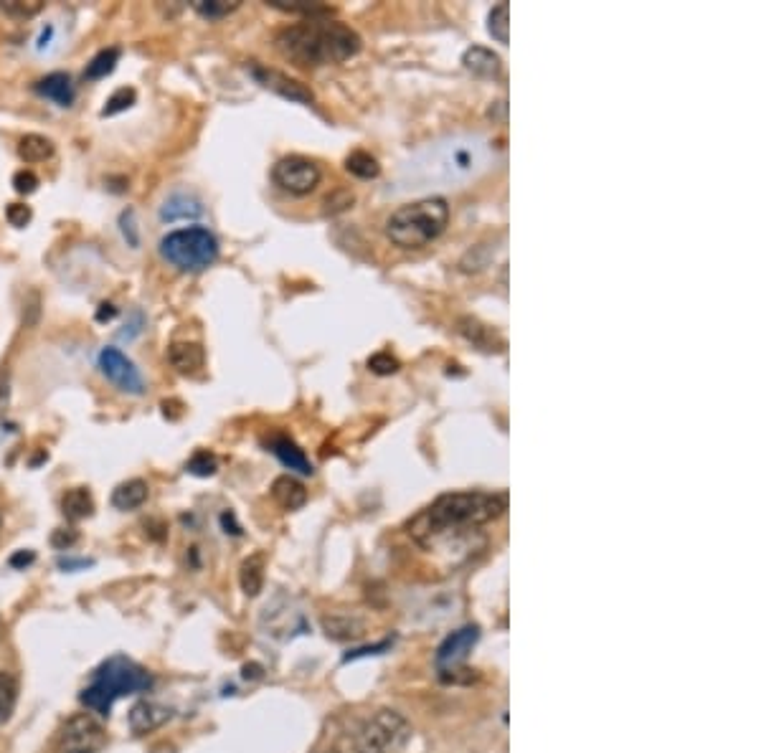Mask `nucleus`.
<instances>
[{"label":"nucleus","mask_w":761,"mask_h":753,"mask_svg":"<svg viewBox=\"0 0 761 753\" xmlns=\"http://www.w3.org/2000/svg\"><path fill=\"white\" fill-rule=\"evenodd\" d=\"M490 142L480 135H452L411 155L399 170L396 183L401 191H422V188H457L475 181L490 165Z\"/></svg>","instance_id":"obj_1"},{"label":"nucleus","mask_w":761,"mask_h":753,"mask_svg":"<svg viewBox=\"0 0 761 753\" xmlns=\"http://www.w3.org/2000/svg\"><path fill=\"white\" fill-rule=\"evenodd\" d=\"M505 505H508L505 495L495 492H447L414 515L406 530L419 546L437 548L500 518Z\"/></svg>","instance_id":"obj_2"},{"label":"nucleus","mask_w":761,"mask_h":753,"mask_svg":"<svg viewBox=\"0 0 761 753\" xmlns=\"http://www.w3.org/2000/svg\"><path fill=\"white\" fill-rule=\"evenodd\" d=\"M277 49L297 66H328L361 51V36L340 21H310L277 33Z\"/></svg>","instance_id":"obj_3"},{"label":"nucleus","mask_w":761,"mask_h":753,"mask_svg":"<svg viewBox=\"0 0 761 753\" xmlns=\"http://www.w3.org/2000/svg\"><path fill=\"white\" fill-rule=\"evenodd\" d=\"M153 688V675L137 662L127 660L125 655H115L92 672V680L84 688L82 703L97 715L107 718L115 700L125 695L145 693Z\"/></svg>","instance_id":"obj_4"},{"label":"nucleus","mask_w":761,"mask_h":753,"mask_svg":"<svg viewBox=\"0 0 761 753\" xmlns=\"http://www.w3.org/2000/svg\"><path fill=\"white\" fill-rule=\"evenodd\" d=\"M449 224V206L444 198L432 196L396 208L386 221V236L401 249H422L444 234Z\"/></svg>","instance_id":"obj_5"},{"label":"nucleus","mask_w":761,"mask_h":753,"mask_svg":"<svg viewBox=\"0 0 761 753\" xmlns=\"http://www.w3.org/2000/svg\"><path fill=\"white\" fill-rule=\"evenodd\" d=\"M160 259L168 267L178 269V272L196 274L206 272L214 267L219 259V239L203 226H188V229L170 231L168 236L160 239Z\"/></svg>","instance_id":"obj_6"},{"label":"nucleus","mask_w":761,"mask_h":753,"mask_svg":"<svg viewBox=\"0 0 761 753\" xmlns=\"http://www.w3.org/2000/svg\"><path fill=\"white\" fill-rule=\"evenodd\" d=\"M411 723L399 710L381 708L363 721L353 733V751L356 753H401L411 741Z\"/></svg>","instance_id":"obj_7"},{"label":"nucleus","mask_w":761,"mask_h":753,"mask_svg":"<svg viewBox=\"0 0 761 753\" xmlns=\"http://www.w3.org/2000/svg\"><path fill=\"white\" fill-rule=\"evenodd\" d=\"M105 746L107 731L89 713L72 715L56 738V753H99Z\"/></svg>","instance_id":"obj_8"},{"label":"nucleus","mask_w":761,"mask_h":753,"mask_svg":"<svg viewBox=\"0 0 761 753\" xmlns=\"http://www.w3.org/2000/svg\"><path fill=\"white\" fill-rule=\"evenodd\" d=\"M320 178L323 173L318 165L302 155H287V158L277 160L272 168L274 186H280L290 196H310L320 186Z\"/></svg>","instance_id":"obj_9"},{"label":"nucleus","mask_w":761,"mask_h":753,"mask_svg":"<svg viewBox=\"0 0 761 753\" xmlns=\"http://www.w3.org/2000/svg\"><path fill=\"white\" fill-rule=\"evenodd\" d=\"M99 371L117 391L127 393V396H143L145 393V378L140 368L122 353L120 348H102L99 350Z\"/></svg>","instance_id":"obj_10"},{"label":"nucleus","mask_w":761,"mask_h":753,"mask_svg":"<svg viewBox=\"0 0 761 753\" xmlns=\"http://www.w3.org/2000/svg\"><path fill=\"white\" fill-rule=\"evenodd\" d=\"M477 639H480V629L477 627H462L457 629V632L449 634L447 639H444L442 644H439V650H437V667L442 672H455L457 667L462 665V662L467 660V655L472 652V647L477 644Z\"/></svg>","instance_id":"obj_11"},{"label":"nucleus","mask_w":761,"mask_h":753,"mask_svg":"<svg viewBox=\"0 0 761 753\" xmlns=\"http://www.w3.org/2000/svg\"><path fill=\"white\" fill-rule=\"evenodd\" d=\"M249 71H252V77L257 79L262 87L272 89V92H277L280 97L285 99H292V102H300V104H313V92L305 87V84L295 82V79L285 77L282 71H274V69H267V66H259V64H252L249 66Z\"/></svg>","instance_id":"obj_12"},{"label":"nucleus","mask_w":761,"mask_h":753,"mask_svg":"<svg viewBox=\"0 0 761 753\" xmlns=\"http://www.w3.org/2000/svg\"><path fill=\"white\" fill-rule=\"evenodd\" d=\"M173 718V710L165 708V705L160 703H153V700H140V703L132 705L130 710V728L132 733H137V736H145V733L150 731H158L160 726H165V723Z\"/></svg>","instance_id":"obj_13"},{"label":"nucleus","mask_w":761,"mask_h":753,"mask_svg":"<svg viewBox=\"0 0 761 753\" xmlns=\"http://www.w3.org/2000/svg\"><path fill=\"white\" fill-rule=\"evenodd\" d=\"M267 447L274 457L285 464L287 470L297 472V475H313L315 472L313 462L307 459V454L302 452V449L297 447L290 437H285V434H274V437L267 442Z\"/></svg>","instance_id":"obj_14"},{"label":"nucleus","mask_w":761,"mask_h":753,"mask_svg":"<svg viewBox=\"0 0 761 753\" xmlns=\"http://www.w3.org/2000/svg\"><path fill=\"white\" fill-rule=\"evenodd\" d=\"M201 216H203L201 198L186 191L173 193V196L165 198L163 206H160V219L168 221V224H176V221H188V219H201Z\"/></svg>","instance_id":"obj_15"},{"label":"nucleus","mask_w":761,"mask_h":753,"mask_svg":"<svg viewBox=\"0 0 761 753\" xmlns=\"http://www.w3.org/2000/svg\"><path fill=\"white\" fill-rule=\"evenodd\" d=\"M33 89H36V94H41V97L59 104V107H72L74 97H77V89H74L72 77L64 74V71H54V74H49V77L39 79V82L33 84Z\"/></svg>","instance_id":"obj_16"},{"label":"nucleus","mask_w":761,"mask_h":753,"mask_svg":"<svg viewBox=\"0 0 761 753\" xmlns=\"http://www.w3.org/2000/svg\"><path fill=\"white\" fill-rule=\"evenodd\" d=\"M170 366L183 376H193L206 366V353L198 343H173L168 350Z\"/></svg>","instance_id":"obj_17"},{"label":"nucleus","mask_w":761,"mask_h":753,"mask_svg":"<svg viewBox=\"0 0 761 753\" xmlns=\"http://www.w3.org/2000/svg\"><path fill=\"white\" fill-rule=\"evenodd\" d=\"M272 497L282 510H300L307 502V490L295 477L282 475L272 482Z\"/></svg>","instance_id":"obj_18"},{"label":"nucleus","mask_w":761,"mask_h":753,"mask_svg":"<svg viewBox=\"0 0 761 753\" xmlns=\"http://www.w3.org/2000/svg\"><path fill=\"white\" fill-rule=\"evenodd\" d=\"M148 495H150L148 482L145 480H127V482H122V485H117L115 492H112V508L122 510V513H127V510L143 508L145 502H148Z\"/></svg>","instance_id":"obj_19"},{"label":"nucleus","mask_w":761,"mask_h":753,"mask_svg":"<svg viewBox=\"0 0 761 753\" xmlns=\"http://www.w3.org/2000/svg\"><path fill=\"white\" fill-rule=\"evenodd\" d=\"M61 510H64L66 520H72V523H79L84 518H92L94 513V500L92 492L87 487H72V490H66L64 497H61Z\"/></svg>","instance_id":"obj_20"},{"label":"nucleus","mask_w":761,"mask_h":753,"mask_svg":"<svg viewBox=\"0 0 761 753\" xmlns=\"http://www.w3.org/2000/svg\"><path fill=\"white\" fill-rule=\"evenodd\" d=\"M462 64L477 77H498L500 74V56L490 49H482V46L467 49L465 56H462Z\"/></svg>","instance_id":"obj_21"},{"label":"nucleus","mask_w":761,"mask_h":753,"mask_svg":"<svg viewBox=\"0 0 761 753\" xmlns=\"http://www.w3.org/2000/svg\"><path fill=\"white\" fill-rule=\"evenodd\" d=\"M51 155H54V142H51L49 137L31 132V135H23L21 140H18V158H21L23 163H46Z\"/></svg>","instance_id":"obj_22"},{"label":"nucleus","mask_w":761,"mask_h":753,"mask_svg":"<svg viewBox=\"0 0 761 753\" xmlns=\"http://www.w3.org/2000/svg\"><path fill=\"white\" fill-rule=\"evenodd\" d=\"M323 629L335 642H353V639H361L363 634H366V627H363L361 619L353 617H325Z\"/></svg>","instance_id":"obj_23"},{"label":"nucleus","mask_w":761,"mask_h":753,"mask_svg":"<svg viewBox=\"0 0 761 753\" xmlns=\"http://www.w3.org/2000/svg\"><path fill=\"white\" fill-rule=\"evenodd\" d=\"M239 584L247 596H257L264 586V556L262 553H254L247 561L241 563L239 571Z\"/></svg>","instance_id":"obj_24"},{"label":"nucleus","mask_w":761,"mask_h":753,"mask_svg":"<svg viewBox=\"0 0 761 753\" xmlns=\"http://www.w3.org/2000/svg\"><path fill=\"white\" fill-rule=\"evenodd\" d=\"M120 56H122L120 46H110V49H102L87 64V69H84V79H89V82H99V79L110 77L112 71L117 69V64H120Z\"/></svg>","instance_id":"obj_25"},{"label":"nucleus","mask_w":761,"mask_h":753,"mask_svg":"<svg viewBox=\"0 0 761 753\" xmlns=\"http://www.w3.org/2000/svg\"><path fill=\"white\" fill-rule=\"evenodd\" d=\"M345 170L356 175V178H363V181H371V178H378L381 165H378V160L373 158L371 153H366V150H356V153H351L348 158H345Z\"/></svg>","instance_id":"obj_26"},{"label":"nucleus","mask_w":761,"mask_h":753,"mask_svg":"<svg viewBox=\"0 0 761 753\" xmlns=\"http://www.w3.org/2000/svg\"><path fill=\"white\" fill-rule=\"evenodd\" d=\"M18 703V680L11 672H0V723L11 721Z\"/></svg>","instance_id":"obj_27"},{"label":"nucleus","mask_w":761,"mask_h":753,"mask_svg":"<svg viewBox=\"0 0 761 753\" xmlns=\"http://www.w3.org/2000/svg\"><path fill=\"white\" fill-rule=\"evenodd\" d=\"M219 470V459L216 454H211L209 449H201V452L193 454L186 464V472L193 477H211Z\"/></svg>","instance_id":"obj_28"},{"label":"nucleus","mask_w":761,"mask_h":753,"mask_svg":"<svg viewBox=\"0 0 761 753\" xmlns=\"http://www.w3.org/2000/svg\"><path fill=\"white\" fill-rule=\"evenodd\" d=\"M137 92L132 87H120L117 92H112V97L107 99L105 107H102V117H115L120 112L130 110L132 104H135Z\"/></svg>","instance_id":"obj_29"},{"label":"nucleus","mask_w":761,"mask_h":753,"mask_svg":"<svg viewBox=\"0 0 761 753\" xmlns=\"http://www.w3.org/2000/svg\"><path fill=\"white\" fill-rule=\"evenodd\" d=\"M239 8L236 0H193V11L203 18H224Z\"/></svg>","instance_id":"obj_30"},{"label":"nucleus","mask_w":761,"mask_h":753,"mask_svg":"<svg viewBox=\"0 0 761 753\" xmlns=\"http://www.w3.org/2000/svg\"><path fill=\"white\" fill-rule=\"evenodd\" d=\"M508 3H500L498 8H493L490 11V18H488V31L490 36H493L498 44H508Z\"/></svg>","instance_id":"obj_31"},{"label":"nucleus","mask_w":761,"mask_h":753,"mask_svg":"<svg viewBox=\"0 0 761 753\" xmlns=\"http://www.w3.org/2000/svg\"><path fill=\"white\" fill-rule=\"evenodd\" d=\"M0 11L16 18H33L44 11V0H0Z\"/></svg>","instance_id":"obj_32"},{"label":"nucleus","mask_w":761,"mask_h":753,"mask_svg":"<svg viewBox=\"0 0 761 753\" xmlns=\"http://www.w3.org/2000/svg\"><path fill=\"white\" fill-rule=\"evenodd\" d=\"M274 8H280V11L287 13H305V16H323V13H330L328 6L323 3H282V0H272Z\"/></svg>","instance_id":"obj_33"},{"label":"nucleus","mask_w":761,"mask_h":753,"mask_svg":"<svg viewBox=\"0 0 761 753\" xmlns=\"http://www.w3.org/2000/svg\"><path fill=\"white\" fill-rule=\"evenodd\" d=\"M39 175L33 173V170H18L16 175H13V188H16V193H21V196H31V193L39 191Z\"/></svg>","instance_id":"obj_34"},{"label":"nucleus","mask_w":761,"mask_h":753,"mask_svg":"<svg viewBox=\"0 0 761 753\" xmlns=\"http://www.w3.org/2000/svg\"><path fill=\"white\" fill-rule=\"evenodd\" d=\"M6 219H8V224L16 226V229H23V226L31 224V219H33L31 206H26V203H8Z\"/></svg>","instance_id":"obj_35"},{"label":"nucleus","mask_w":761,"mask_h":753,"mask_svg":"<svg viewBox=\"0 0 761 753\" xmlns=\"http://www.w3.org/2000/svg\"><path fill=\"white\" fill-rule=\"evenodd\" d=\"M368 368L378 376H389V373L399 371V361L391 353H376L373 358H368Z\"/></svg>","instance_id":"obj_36"},{"label":"nucleus","mask_w":761,"mask_h":753,"mask_svg":"<svg viewBox=\"0 0 761 753\" xmlns=\"http://www.w3.org/2000/svg\"><path fill=\"white\" fill-rule=\"evenodd\" d=\"M77 543H79L77 528H59L54 530V535H51V546H54L56 551H69V548H74Z\"/></svg>","instance_id":"obj_37"},{"label":"nucleus","mask_w":761,"mask_h":753,"mask_svg":"<svg viewBox=\"0 0 761 753\" xmlns=\"http://www.w3.org/2000/svg\"><path fill=\"white\" fill-rule=\"evenodd\" d=\"M33 561H36V553H33V551H18V553H13L11 561H8V563H11V568H26V566H31Z\"/></svg>","instance_id":"obj_38"},{"label":"nucleus","mask_w":761,"mask_h":753,"mask_svg":"<svg viewBox=\"0 0 761 753\" xmlns=\"http://www.w3.org/2000/svg\"><path fill=\"white\" fill-rule=\"evenodd\" d=\"M117 317V307L112 302H102L97 310V322H110Z\"/></svg>","instance_id":"obj_39"},{"label":"nucleus","mask_w":761,"mask_h":753,"mask_svg":"<svg viewBox=\"0 0 761 753\" xmlns=\"http://www.w3.org/2000/svg\"><path fill=\"white\" fill-rule=\"evenodd\" d=\"M8 404H11V386H8V378L6 381L0 378V416L6 414Z\"/></svg>","instance_id":"obj_40"},{"label":"nucleus","mask_w":761,"mask_h":753,"mask_svg":"<svg viewBox=\"0 0 761 753\" xmlns=\"http://www.w3.org/2000/svg\"><path fill=\"white\" fill-rule=\"evenodd\" d=\"M221 525H224V528H226V533L241 535V528H239V525H236L234 513H224V515H221Z\"/></svg>","instance_id":"obj_41"},{"label":"nucleus","mask_w":761,"mask_h":753,"mask_svg":"<svg viewBox=\"0 0 761 753\" xmlns=\"http://www.w3.org/2000/svg\"><path fill=\"white\" fill-rule=\"evenodd\" d=\"M59 566L61 568H87V566H92V563L89 561H59Z\"/></svg>","instance_id":"obj_42"},{"label":"nucleus","mask_w":761,"mask_h":753,"mask_svg":"<svg viewBox=\"0 0 761 753\" xmlns=\"http://www.w3.org/2000/svg\"><path fill=\"white\" fill-rule=\"evenodd\" d=\"M6 637V627H3V622H0V639Z\"/></svg>","instance_id":"obj_43"},{"label":"nucleus","mask_w":761,"mask_h":753,"mask_svg":"<svg viewBox=\"0 0 761 753\" xmlns=\"http://www.w3.org/2000/svg\"><path fill=\"white\" fill-rule=\"evenodd\" d=\"M0 525H3V513H0Z\"/></svg>","instance_id":"obj_44"},{"label":"nucleus","mask_w":761,"mask_h":753,"mask_svg":"<svg viewBox=\"0 0 761 753\" xmlns=\"http://www.w3.org/2000/svg\"><path fill=\"white\" fill-rule=\"evenodd\" d=\"M323 753H338V751H323Z\"/></svg>","instance_id":"obj_45"}]
</instances>
